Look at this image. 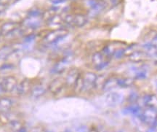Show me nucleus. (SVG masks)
<instances>
[{
    "label": "nucleus",
    "instance_id": "1",
    "mask_svg": "<svg viewBox=\"0 0 157 132\" xmlns=\"http://www.w3.org/2000/svg\"><path fill=\"white\" fill-rule=\"evenodd\" d=\"M68 31L64 28H60L50 30L48 34L43 39V42L45 44L58 46L59 43L62 42L68 35Z\"/></svg>",
    "mask_w": 157,
    "mask_h": 132
},
{
    "label": "nucleus",
    "instance_id": "2",
    "mask_svg": "<svg viewBox=\"0 0 157 132\" xmlns=\"http://www.w3.org/2000/svg\"><path fill=\"white\" fill-rule=\"evenodd\" d=\"M111 59L108 58L101 50L95 51L91 57V62L96 71H103L109 66Z\"/></svg>",
    "mask_w": 157,
    "mask_h": 132
},
{
    "label": "nucleus",
    "instance_id": "3",
    "mask_svg": "<svg viewBox=\"0 0 157 132\" xmlns=\"http://www.w3.org/2000/svg\"><path fill=\"white\" fill-rule=\"evenodd\" d=\"M125 96L122 93L117 91H110L106 93L104 97V102L106 105L111 107L119 106L124 101Z\"/></svg>",
    "mask_w": 157,
    "mask_h": 132
},
{
    "label": "nucleus",
    "instance_id": "4",
    "mask_svg": "<svg viewBox=\"0 0 157 132\" xmlns=\"http://www.w3.org/2000/svg\"><path fill=\"white\" fill-rule=\"evenodd\" d=\"M139 118L143 123L149 126H154L157 122V112L155 107H146L142 110Z\"/></svg>",
    "mask_w": 157,
    "mask_h": 132
},
{
    "label": "nucleus",
    "instance_id": "5",
    "mask_svg": "<svg viewBox=\"0 0 157 132\" xmlns=\"http://www.w3.org/2000/svg\"><path fill=\"white\" fill-rule=\"evenodd\" d=\"M83 82L84 87L82 93H88L94 90L96 78L98 74L93 72H83Z\"/></svg>",
    "mask_w": 157,
    "mask_h": 132
},
{
    "label": "nucleus",
    "instance_id": "6",
    "mask_svg": "<svg viewBox=\"0 0 157 132\" xmlns=\"http://www.w3.org/2000/svg\"><path fill=\"white\" fill-rule=\"evenodd\" d=\"M82 72L81 70L77 67H71L68 70V72L65 77V84H66V88H73L75 85L76 80L79 78Z\"/></svg>",
    "mask_w": 157,
    "mask_h": 132
},
{
    "label": "nucleus",
    "instance_id": "7",
    "mask_svg": "<svg viewBox=\"0 0 157 132\" xmlns=\"http://www.w3.org/2000/svg\"><path fill=\"white\" fill-rule=\"evenodd\" d=\"M66 87L65 84V79L60 77L54 78L53 80L49 83L48 86V90L53 95H58L63 90V88Z\"/></svg>",
    "mask_w": 157,
    "mask_h": 132
},
{
    "label": "nucleus",
    "instance_id": "8",
    "mask_svg": "<svg viewBox=\"0 0 157 132\" xmlns=\"http://www.w3.org/2000/svg\"><path fill=\"white\" fill-rule=\"evenodd\" d=\"M1 83L5 89V93H11V92L15 91L18 82L15 77L10 75L4 78Z\"/></svg>",
    "mask_w": 157,
    "mask_h": 132
},
{
    "label": "nucleus",
    "instance_id": "9",
    "mask_svg": "<svg viewBox=\"0 0 157 132\" xmlns=\"http://www.w3.org/2000/svg\"><path fill=\"white\" fill-rule=\"evenodd\" d=\"M31 87L32 86H31V81L30 79L24 78L17 84L15 90V94L20 96H25L29 91H30Z\"/></svg>",
    "mask_w": 157,
    "mask_h": 132
},
{
    "label": "nucleus",
    "instance_id": "10",
    "mask_svg": "<svg viewBox=\"0 0 157 132\" xmlns=\"http://www.w3.org/2000/svg\"><path fill=\"white\" fill-rule=\"evenodd\" d=\"M21 26V23L15 22V21H7L4 23L0 27V32L3 36L10 34L13 31L16 30L17 28H19Z\"/></svg>",
    "mask_w": 157,
    "mask_h": 132
},
{
    "label": "nucleus",
    "instance_id": "11",
    "mask_svg": "<svg viewBox=\"0 0 157 132\" xmlns=\"http://www.w3.org/2000/svg\"><path fill=\"white\" fill-rule=\"evenodd\" d=\"M120 43H116V42H110L108 44H105L102 48V53L105 55V56L109 58L110 59H112L113 54L117 51L118 49L122 48L123 46H121Z\"/></svg>",
    "mask_w": 157,
    "mask_h": 132
},
{
    "label": "nucleus",
    "instance_id": "12",
    "mask_svg": "<svg viewBox=\"0 0 157 132\" xmlns=\"http://www.w3.org/2000/svg\"><path fill=\"white\" fill-rule=\"evenodd\" d=\"M117 88H118L117 76L111 75L107 77L106 80H105L103 87H102L101 90L105 92V93H108V92L112 91Z\"/></svg>",
    "mask_w": 157,
    "mask_h": 132
},
{
    "label": "nucleus",
    "instance_id": "13",
    "mask_svg": "<svg viewBox=\"0 0 157 132\" xmlns=\"http://www.w3.org/2000/svg\"><path fill=\"white\" fill-rule=\"evenodd\" d=\"M147 58L146 54L143 52L142 49H137L134 53H132L129 57H127L128 60L132 64H139L143 63Z\"/></svg>",
    "mask_w": 157,
    "mask_h": 132
},
{
    "label": "nucleus",
    "instance_id": "14",
    "mask_svg": "<svg viewBox=\"0 0 157 132\" xmlns=\"http://www.w3.org/2000/svg\"><path fill=\"white\" fill-rule=\"evenodd\" d=\"M135 83V80L132 77L117 76L118 87L122 88H129Z\"/></svg>",
    "mask_w": 157,
    "mask_h": 132
},
{
    "label": "nucleus",
    "instance_id": "15",
    "mask_svg": "<svg viewBox=\"0 0 157 132\" xmlns=\"http://www.w3.org/2000/svg\"><path fill=\"white\" fill-rule=\"evenodd\" d=\"M47 90H48V88L45 87L44 85L40 83L36 84L31 87V89L30 90L31 96L33 98L36 99V98H39L44 96Z\"/></svg>",
    "mask_w": 157,
    "mask_h": 132
},
{
    "label": "nucleus",
    "instance_id": "16",
    "mask_svg": "<svg viewBox=\"0 0 157 132\" xmlns=\"http://www.w3.org/2000/svg\"><path fill=\"white\" fill-rule=\"evenodd\" d=\"M13 105V101L11 98L3 96L0 97V113H8Z\"/></svg>",
    "mask_w": 157,
    "mask_h": 132
},
{
    "label": "nucleus",
    "instance_id": "17",
    "mask_svg": "<svg viewBox=\"0 0 157 132\" xmlns=\"http://www.w3.org/2000/svg\"><path fill=\"white\" fill-rule=\"evenodd\" d=\"M15 48L13 45H6L0 48V60L5 61L10 58L12 54L14 53Z\"/></svg>",
    "mask_w": 157,
    "mask_h": 132
},
{
    "label": "nucleus",
    "instance_id": "18",
    "mask_svg": "<svg viewBox=\"0 0 157 132\" xmlns=\"http://www.w3.org/2000/svg\"><path fill=\"white\" fill-rule=\"evenodd\" d=\"M141 112H142V110H141L140 106L135 104H132L122 110V113L124 115H134L137 116V117H139V115H140Z\"/></svg>",
    "mask_w": 157,
    "mask_h": 132
},
{
    "label": "nucleus",
    "instance_id": "19",
    "mask_svg": "<svg viewBox=\"0 0 157 132\" xmlns=\"http://www.w3.org/2000/svg\"><path fill=\"white\" fill-rule=\"evenodd\" d=\"M142 101L146 107L156 108V106L157 105V97L152 94H146L143 96Z\"/></svg>",
    "mask_w": 157,
    "mask_h": 132
},
{
    "label": "nucleus",
    "instance_id": "20",
    "mask_svg": "<svg viewBox=\"0 0 157 132\" xmlns=\"http://www.w3.org/2000/svg\"><path fill=\"white\" fill-rule=\"evenodd\" d=\"M88 21L87 17L84 14H76L74 15V26L78 27H83L87 24Z\"/></svg>",
    "mask_w": 157,
    "mask_h": 132
},
{
    "label": "nucleus",
    "instance_id": "21",
    "mask_svg": "<svg viewBox=\"0 0 157 132\" xmlns=\"http://www.w3.org/2000/svg\"><path fill=\"white\" fill-rule=\"evenodd\" d=\"M63 23V18L59 14H56L54 16H52L48 21V23L50 26H58Z\"/></svg>",
    "mask_w": 157,
    "mask_h": 132
},
{
    "label": "nucleus",
    "instance_id": "22",
    "mask_svg": "<svg viewBox=\"0 0 157 132\" xmlns=\"http://www.w3.org/2000/svg\"><path fill=\"white\" fill-rule=\"evenodd\" d=\"M107 77L105 74H98L97 78H96L95 83V87H94V90H101L102 87H103L104 82H105V80H106Z\"/></svg>",
    "mask_w": 157,
    "mask_h": 132
},
{
    "label": "nucleus",
    "instance_id": "23",
    "mask_svg": "<svg viewBox=\"0 0 157 132\" xmlns=\"http://www.w3.org/2000/svg\"><path fill=\"white\" fill-rule=\"evenodd\" d=\"M83 72H82L81 75L79 76V78H78V80H76L75 85L73 87L74 91L76 94H82L83 92V87H84V82H83V75H82Z\"/></svg>",
    "mask_w": 157,
    "mask_h": 132
},
{
    "label": "nucleus",
    "instance_id": "24",
    "mask_svg": "<svg viewBox=\"0 0 157 132\" xmlns=\"http://www.w3.org/2000/svg\"><path fill=\"white\" fill-rule=\"evenodd\" d=\"M138 48V45L137 43H132V44L127 45L124 49V58H127L130 56L132 53L137 50Z\"/></svg>",
    "mask_w": 157,
    "mask_h": 132
},
{
    "label": "nucleus",
    "instance_id": "25",
    "mask_svg": "<svg viewBox=\"0 0 157 132\" xmlns=\"http://www.w3.org/2000/svg\"><path fill=\"white\" fill-rule=\"evenodd\" d=\"M9 126L12 130H13V131L16 132L18 131L19 129H21L23 126V123L20 121H18V120L14 119V120H12V121L9 122Z\"/></svg>",
    "mask_w": 157,
    "mask_h": 132
},
{
    "label": "nucleus",
    "instance_id": "26",
    "mask_svg": "<svg viewBox=\"0 0 157 132\" xmlns=\"http://www.w3.org/2000/svg\"><path fill=\"white\" fill-rule=\"evenodd\" d=\"M43 12L40 9L38 8H32L29 10L27 14V17L31 18H42Z\"/></svg>",
    "mask_w": 157,
    "mask_h": 132
},
{
    "label": "nucleus",
    "instance_id": "27",
    "mask_svg": "<svg viewBox=\"0 0 157 132\" xmlns=\"http://www.w3.org/2000/svg\"><path fill=\"white\" fill-rule=\"evenodd\" d=\"M15 68V65L12 63H5L0 66V72L1 73H7L11 72Z\"/></svg>",
    "mask_w": 157,
    "mask_h": 132
},
{
    "label": "nucleus",
    "instance_id": "28",
    "mask_svg": "<svg viewBox=\"0 0 157 132\" xmlns=\"http://www.w3.org/2000/svg\"><path fill=\"white\" fill-rule=\"evenodd\" d=\"M127 45H126V46H127ZM126 46L122 47V48H120L118 49V50L114 53V54H113L112 59L114 58V59H117V60H119V59H121V58H124V48Z\"/></svg>",
    "mask_w": 157,
    "mask_h": 132
},
{
    "label": "nucleus",
    "instance_id": "29",
    "mask_svg": "<svg viewBox=\"0 0 157 132\" xmlns=\"http://www.w3.org/2000/svg\"><path fill=\"white\" fill-rule=\"evenodd\" d=\"M139 98H140V96H139L138 93L137 91H135V90L130 92V94L128 96V100L132 104H135L138 100Z\"/></svg>",
    "mask_w": 157,
    "mask_h": 132
},
{
    "label": "nucleus",
    "instance_id": "30",
    "mask_svg": "<svg viewBox=\"0 0 157 132\" xmlns=\"http://www.w3.org/2000/svg\"><path fill=\"white\" fill-rule=\"evenodd\" d=\"M74 15L67 14L63 18V23H65L67 25L74 26Z\"/></svg>",
    "mask_w": 157,
    "mask_h": 132
},
{
    "label": "nucleus",
    "instance_id": "31",
    "mask_svg": "<svg viewBox=\"0 0 157 132\" xmlns=\"http://www.w3.org/2000/svg\"><path fill=\"white\" fill-rule=\"evenodd\" d=\"M89 129L86 126H82L77 129L76 132H89Z\"/></svg>",
    "mask_w": 157,
    "mask_h": 132
},
{
    "label": "nucleus",
    "instance_id": "32",
    "mask_svg": "<svg viewBox=\"0 0 157 132\" xmlns=\"http://www.w3.org/2000/svg\"><path fill=\"white\" fill-rule=\"evenodd\" d=\"M151 43L154 45L155 48H157V34L155 35L154 38H153L151 40Z\"/></svg>",
    "mask_w": 157,
    "mask_h": 132
},
{
    "label": "nucleus",
    "instance_id": "33",
    "mask_svg": "<svg viewBox=\"0 0 157 132\" xmlns=\"http://www.w3.org/2000/svg\"><path fill=\"white\" fill-rule=\"evenodd\" d=\"M6 8H7V5L0 3V15H1L2 13H3L6 10Z\"/></svg>",
    "mask_w": 157,
    "mask_h": 132
},
{
    "label": "nucleus",
    "instance_id": "34",
    "mask_svg": "<svg viewBox=\"0 0 157 132\" xmlns=\"http://www.w3.org/2000/svg\"><path fill=\"white\" fill-rule=\"evenodd\" d=\"M16 132H28V130H27V129L25 127L23 126L21 129H19L18 131H16Z\"/></svg>",
    "mask_w": 157,
    "mask_h": 132
},
{
    "label": "nucleus",
    "instance_id": "35",
    "mask_svg": "<svg viewBox=\"0 0 157 132\" xmlns=\"http://www.w3.org/2000/svg\"><path fill=\"white\" fill-rule=\"evenodd\" d=\"M89 132H98L96 129H90L89 130Z\"/></svg>",
    "mask_w": 157,
    "mask_h": 132
},
{
    "label": "nucleus",
    "instance_id": "36",
    "mask_svg": "<svg viewBox=\"0 0 157 132\" xmlns=\"http://www.w3.org/2000/svg\"><path fill=\"white\" fill-rule=\"evenodd\" d=\"M2 36H3V35L2 34V33H1V32H0V39H1V37H2Z\"/></svg>",
    "mask_w": 157,
    "mask_h": 132
},
{
    "label": "nucleus",
    "instance_id": "37",
    "mask_svg": "<svg viewBox=\"0 0 157 132\" xmlns=\"http://www.w3.org/2000/svg\"><path fill=\"white\" fill-rule=\"evenodd\" d=\"M100 1H105V0H100Z\"/></svg>",
    "mask_w": 157,
    "mask_h": 132
}]
</instances>
